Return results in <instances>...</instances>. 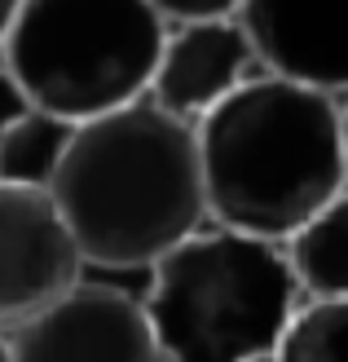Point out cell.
<instances>
[{
    "instance_id": "1",
    "label": "cell",
    "mask_w": 348,
    "mask_h": 362,
    "mask_svg": "<svg viewBox=\"0 0 348 362\" xmlns=\"http://www.w3.org/2000/svg\"><path fill=\"white\" fill-rule=\"evenodd\" d=\"M49 194L84 261L106 269H150L212 221L198 129L150 98L76 124Z\"/></svg>"
},
{
    "instance_id": "2",
    "label": "cell",
    "mask_w": 348,
    "mask_h": 362,
    "mask_svg": "<svg viewBox=\"0 0 348 362\" xmlns=\"http://www.w3.org/2000/svg\"><path fill=\"white\" fill-rule=\"evenodd\" d=\"M212 226L287 243L348 190L344 102L260 71L198 124Z\"/></svg>"
},
{
    "instance_id": "3",
    "label": "cell",
    "mask_w": 348,
    "mask_h": 362,
    "mask_svg": "<svg viewBox=\"0 0 348 362\" xmlns=\"http://www.w3.org/2000/svg\"><path fill=\"white\" fill-rule=\"evenodd\" d=\"M141 300L163 362L273 358L304 305L282 243L212 221L150 265Z\"/></svg>"
},
{
    "instance_id": "4",
    "label": "cell",
    "mask_w": 348,
    "mask_h": 362,
    "mask_svg": "<svg viewBox=\"0 0 348 362\" xmlns=\"http://www.w3.org/2000/svg\"><path fill=\"white\" fill-rule=\"evenodd\" d=\"M163 40L150 0H23L0 62L31 106L84 124L150 98Z\"/></svg>"
},
{
    "instance_id": "5",
    "label": "cell",
    "mask_w": 348,
    "mask_h": 362,
    "mask_svg": "<svg viewBox=\"0 0 348 362\" xmlns=\"http://www.w3.org/2000/svg\"><path fill=\"white\" fill-rule=\"evenodd\" d=\"M9 362H163L145 300L111 283H76L9 332Z\"/></svg>"
},
{
    "instance_id": "6",
    "label": "cell",
    "mask_w": 348,
    "mask_h": 362,
    "mask_svg": "<svg viewBox=\"0 0 348 362\" xmlns=\"http://www.w3.org/2000/svg\"><path fill=\"white\" fill-rule=\"evenodd\" d=\"M84 265L53 194L0 181V332L9 336L84 283Z\"/></svg>"
},
{
    "instance_id": "7",
    "label": "cell",
    "mask_w": 348,
    "mask_h": 362,
    "mask_svg": "<svg viewBox=\"0 0 348 362\" xmlns=\"http://www.w3.org/2000/svg\"><path fill=\"white\" fill-rule=\"evenodd\" d=\"M256 53L243 18H203V23H176L168 27L150 102H159L168 115L186 124H203L221 102H229L247 80L260 76Z\"/></svg>"
},
{
    "instance_id": "8",
    "label": "cell",
    "mask_w": 348,
    "mask_h": 362,
    "mask_svg": "<svg viewBox=\"0 0 348 362\" xmlns=\"http://www.w3.org/2000/svg\"><path fill=\"white\" fill-rule=\"evenodd\" d=\"M238 18L265 71L348 98V0H247Z\"/></svg>"
},
{
    "instance_id": "9",
    "label": "cell",
    "mask_w": 348,
    "mask_h": 362,
    "mask_svg": "<svg viewBox=\"0 0 348 362\" xmlns=\"http://www.w3.org/2000/svg\"><path fill=\"white\" fill-rule=\"evenodd\" d=\"M304 300H348V190L282 243Z\"/></svg>"
},
{
    "instance_id": "10",
    "label": "cell",
    "mask_w": 348,
    "mask_h": 362,
    "mask_svg": "<svg viewBox=\"0 0 348 362\" xmlns=\"http://www.w3.org/2000/svg\"><path fill=\"white\" fill-rule=\"evenodd\" d=\"M71 137H76V124L71 119L40 111V106H27L5 129V137H0V181L49 190L53 177L62 173Z\"/></svg>"
},
{
    "instance_id": "11",
    "label": "cell",
    "mask_w": 348,
    "mask_h": 362,
    "mask_svg": "<svg viewBox=\"0 0 348 362\" xmlns=\"http://www.w3.org/2000/svg\"><path fill=\"white\" fill-rule=\"evenodd\" d=\"M273 362H348V300H304Z\"/></svg>"
},
{
    "instance_id": "12",
    "label": "cell",
    "mask_w": 348,
    "mask_h": 362,
    "mask_svg": "<svg viewBox=\"0 0 348 362\" xmlns=\"http://www.w3.org/2000/svg\"><path fill=\"white\" fill-rule=\"evenodd\" d=\"M168 27L176 23H203V18H238L247 0H150Z\"/></svg>"
},
{
    "instance_id": "13",
    "label": "cell",
    "mask_w": 348,
    "mask_h": 362,
    "mask_svg": "<svg viewBox=\"0 0 348 362\" xmlns=\"http://www.w3.org/2000/svg\"><path fill=\"white\" fill-rule=\"evenodd\" d=\"M27 106H31V102L23 98V88L13 84V76L5 71V62H0V137H5V129L27 111Z\"/></svg>"
},
{
    "instance_id": "14",
    "label": "cell",
    "mask_w": 348,
    "mask_h": 362,
    "mask_svg": "<svg viewBox=\"0 0 348 362\" xmlns=\"http://www.w3.org/2000/svg\"><path fill=\"white\" fill-rule=\"evenodd\" d=\"M18 13H23V0H0V45H5L9 27L18 23Z\"/></svg>"
},
{
    "instance_id": "15",
    "label": "cell",
    "mask_w": 348,
    "mask_h": 362,
    "mask_svg": "<svg viewBox=\"0 0 348 362\" xmlns=\"http://www.w3.org/2000/svg\"><path fill=\"white\" fill-rule=\"evenodd\" d=\"M0 362H9V336L0 332Z\"/></svg>"
},
{
    "instance_id": "16",
    "label": "cell",
    "mask_w": 348,
    "mask_h": 362,
    "mask_svg": "<svg viewBox=\"0 0 348 362\" xmlns=\"http://www.w3.org/2000/svg\"><path fill=\"white\" fill-rule=\"evenodd\" d=\"M344 102V155H348V98H340Z\"/></svg>"
},
{
    "instance_id": "17",
    "label": "cell",
    "mask_w": 348,
    "mask_h": 362,
    "mask_svg": "<svg viewBox=\"0 0 348 362\" xmlns=\"http://www.w3.org/2000/svg\"><path fill=\"white\" fill-rule=\"evenodd\" d=\"M260 362H273V358H260Z\"/></svg>"
}]
</instances>
